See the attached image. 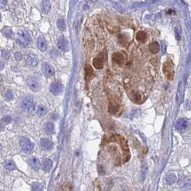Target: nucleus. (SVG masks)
I'll return each instance as SVG.
<instances>
[{
	"label": "nucleus",
	"instance_id": "nucleus-6",
	"mask_svg": "<svg viewBox=\"0 0 191 191\" xmlns=\"http://www.w3.org/2000/svg\"><path fill=\"white\" fill-rule=\"evenodd\" d=\"M188 127V122L184 118H180L176 122L175 128L180 132L186 131Z\"/></svg>",
	"mask_w": 191,
	"mask_h": 191
},
{
	"label": "nucleus",
	"instance_id": "nucleus-2",
	"mask_svg": "<svg viewBox=\"0 0 191 191\" xmlns=\"http://www.w3.org/2000/svg\"><path fill=\"white\" fill-rule=\"evenodd\" d=\"M162 70H163L165 75L167 77L168 80H172L174 76L173 63H172L170 60H168L164 63Z\"/></svg>",
	"mask_w": 191,
	"mask_h": 191
},
{
	"label": "nucleus",
	"instance_id": "nucleus-36",
	"mask_svg": "<svg viewBox=\"0 0 191 191\" xmlns=\"http://www.w3.org/2000/svg\"><path fill=\"white\" fill-rule=\"evenodd\" d=\"M0 87H1V86H0ZM0 89H1V88H0Z\"/></svg>",
	"mask_w": 191,
	"mask_h": 191
},
{
	"label": "nucleus",
	"instance_id": "nucleus-18",
	"mask_svg": "<svg viewBox=\"0 0 191 191\" xmlns=\"http://www.w3.org/2000/svg\"><path fill=\"white\" fill-rule=\"evenodd\" d=\"M52 161L50 159H46L43 161V164H42V169L44 171L48 172L52 169Z\"/></svg>",
	"mask_w": 191,
	"mask_h": 191
},
{
	"label": "nucleus",
	"instance_id": "nucleus-20",
	"mask_svg": "<svg viewBox=\"0 0 191 191\" xmlns=\"http://www.w3.org/2000/svg\"><path fill=\"white\" fill-rule=\"evenodd\" d=\"M44 131L46 132L47 134L51 135L54 133V125L52 123H47L44 125Z\"/></svg>",
	"mask_w": 191,
	"mask_h": 191
},
{
	"label": "nucleus",
	"instance_id": "nucleus-3",
	"mask_svg": "<svg viewBox=\"0 0 191 191\" xmlns=\"http://www.w3.org/2000/svg\"><path fill=\"white\" fill-rule=\"evenodd\" d=\"M22 107L26 112H31L34 108V102L33 97H24L22 102Z\"/></svg>",
	"mask_w": 191,
	"mask_h": 191
},
{
	"label": "nucleus",
	"instance_id": "nucleus-15",
	"mask_svg": "<svg viewBox=\"0 0 191 191\" xmlns=\"http://www.w3.org/2000/svg\"><path fill=\"white\" fill-rule=\"evenodd\" d=\"M136 40L137 42L143 43L147 40V34L144 31H140L138 32L137 34H136Z\"/></svg>",
	"mask_w": 191,
	"mask_h": 191
},
{
	"label": "nucleus",
	"instance_id": "nucleus-33",
	"mask_svg": "<svg viewBox=\"0 0 191 191\" xmlns=\"http://www.w3.org/2000/svg\"><path fill=\"white\" fill-rule=\"evenodd\" d=\"M3 128H4V125L2 124V123H0V131H1Z\"/></svg>",
	"mask_w": 191,
	"mask_h": 191
},
{
	"label": "nucleus",
	"instance_id": "nucleus-21",
	"mask_svg": "<svg viewBox=\"0 0 191 191\" xmlns=\"http://www.w3.org/2000/svg\"><path fill=\"white\" fill-rule=\"evenodd\" d=\"M4 167H5V169L7 170H13L16 168L15 163L12 161H11V160H7V161H6L5 162V164H4Z\"/></svg>",
	"mask_w": 191,
	"mask_h": 191
},
{
	"label": "nucleus",
	"instance_id": "nucleus-8",
	"mask_svg": "<svg viewBox=\"0 0 191 191\" xmlns=\"http://www.w3.org/2000/svg\"><path fill=\"white\" fill-rule=\"evenodd\" d=\"M26 60H27L28 65L31 67V68H34L38 64V59L36 57V56L33 54H28L27 57H26Z\"/></svg>",
	"mask_w": 191,
	"mask_h": 191
},
{
	"label": "nucleus",
	"instance_id": "nucleus-12",
	"mask_svg": "<svg viewBox=\"0 0 191 191\" xmlns=\"http://www.w3.org/2000/svg\"><path fill=\"white\" fill-rule=\"evenodd\" d=\"M113 60L116 64H122L124 62V57L120 52H115L113 55Z\"/></svg>",
	"mask_w": 191,
	"mask_h": 191
},
{
	"label": "nucleus",
	"instance_id": "nucleus-22",
	"mask_svg": "<svg viewBox=\"0 0 191 191\" xmlns=\"http://www.w3.org/2000/svg\"><path fill=\"white\" fill-rule=\"evenodd\" d=\"M57 25L58 29L61 30V31H64L66 29V24L65 22H64V19L62 18H60L57 20Z\"/></svg>",
	"mask_w": 191,
	"mask_h": 191
},
{
	"label": "nucleus",
	"instance_id": "nucleus-31",
	"mask_svg": "<svg viewBox=\"0 0 191 191\" xmlns=\"http://www.w3.org/2000/svg\"><path fill=\"white\" fill-rule=\"evenodd\" d=\"M7 4V0H0V7H4Z\"/></svg>",
	"mask_w": 191,
	"mask_h": 191
},
{
	"label": "nucleus",
	"instance_id": "nucleus-35",
	"mask_svg": "<svg viewBox=\"0 0 191 191\" xmlns=\"http://www.w3.org/2000/svg\"><path fill=\"white\" fill-rule=\"evenodd\" d=\"M0 20H1V15H0Z\"/></svg>",
	"mask_w": 191,
	"mask_h": 191
},
{
	"label": "nucleus",
	"instance_id": "nucleus-10",
	"mask_svg": "<svg viewBox=\"0 0 191 191\" xmlns=\"http://www.w3.org/2000/svg\"><path fill=\"white\" fill-rule=\"evenodd\" d=\"M30 165L32 169L34 170H39L41 168V163L40 160L34 157H32L30 159Z\"/></svg>",
	"mask_w": 191,
	"mask_h": 191
},
{
	"label": "nucleus",
	"instance_id": "nucleus-14",
	"mask_svg": "<svg viewBox=\"0 0 191 191\" xmlns=\"http://www.w3.org/2000/svg\"><path fill=\"white\" fill-rule=\"evenodd\" d=\"M57 47L60 50L62 51H66L68 50L69 44L68 42L66 40L64 39H61L57 42Z\"/></svg>",
	"mask_w": 191,
	"mask_h": 191
},
{
	"label": "nucleus",
	"instance_id": "nucleus-4",
	"mask_svg": "<svg viewBox=\"0 0 191 191\" xmlns=\"http://www.w3.org/2000/svg\"><path fill=\"white\" fill-rule=\"evenodd\" d=\"M20 146L25 152H30L33 150L34 145L27 137H22L20 140Z\"/></svg>",
	"mask_w": 191,
	"mask_h": 191
},
{
	"label": "nucleus",
	"instance_id": "nucleus-26",
	"mask_svg": "<svg viewBox=\"0 0 191 191\" xmlns=\"http://www.w3.org/2000/svg\"><path fill=\"white\" fill-rule=\"evenodd\" d=\"M3 33L4 34H5V36H6L8 38H11L13 36V32H12L11 30L6 29L5 30H4L3 31Z\"/></svg>",
	"mask_w": 191,
	"mask_h": 191
},
{
	"label": "nucleus",
	"instance_id": "nucleus-23",
	"mask_svg": "<svg viewBox=\"0 0 191 191\" xmlns=\"http://www.w3.org/2000/svg\"><path fill=\"white\" fill-rule=\"evenodd\" d=\"M176 180V177L174 174H168L167 177H166V182L169 185H172L175 183Z\"/></svg>",
	"mask_w": 191,
	"mask_h": 191
},
{
	"label": "nucleus",
	"instance_id": "nucleus-25",
	"mask_svg": "<svg viewBox=\"0 0 191 191\" xmlns=\"http://www.w3.org/2000/svg\"><path fill=\"white\" fill-rule=\"evenodd\" d=\"M5 99H7V100H8V101L11 100V99H13V97H14L13 92H12V91L9 90H7V91H6V92H5Z\"/></svg>",
	"mask_w": 191,
	"mask_h": 191
},
{
	"label": "nucleus",
	"instance_id": "nucleus-17",
	"mask_svg": "<svg viewBox=\"0 0 191 191\" xmlns=\"http://www.w3.org/2000/svg\"><path fill=\"white\" fill-rule=\"evenodd\" d=\"M42 9L44 13H48L51 9V4L50 0H42Z\"/></svg>",
	"mask_w": 191,
	"mask_h": 191
},
{
	"label": "nucleus",
	"instance_id": "nucleus-24",
	"mask_svg": "<svg viewBox=\"0 0 191 191\" xmlns=\"http://www.w3.org/2000/svg\"><path fill=\"white\" fill-rule=\"evenodd\" d=\"M47 108L44 106V105H40V106L38 107L37 112H36V113H37V115H39V116H43V115H44L47 113Z\"/></svg>",
	"mask_w": 191,
	"mask_h": 191
},
{
	"label": "nucleus",
	"instance_id": "nucleus-1",
	"mask_svg": "<svg viewBox=\"0 0 191 191\" xmlns=\"http://www.w3.org/2000/svg\"><path fill=\"white\" fill-rule=\"evenodd\" d=\"M17 42L22 47H27L32 44V37L27 31L22 30L18 33Z\"/></svg>",
	"mask_w": 191,
	"mask_h": 191
},
{
	"label": "nucleus",
	"instance_id": "nucleus-19",
	"mask_svg": "<svg viewBox=\"0 0 191 191\" xmlns=\"http://www.w3.org/2000/svg\"><path fill=\"white\" fill-rule=\"evenodd\" d=\"M93 66L97 70H101L103 68V61L100 57H96L93 60Z\"/></svg>",
	"mask_w": 191,
	"mask_h": 191
},
{
	"label": "nucleus",
	"instance_id": "nucleus-34",
	"mask_svg": "<svg viewBox=\"0 0 191 191\" xmlns=\"http://www.w3.org/2000/svg\"><path fill=\"white\" fill-rule=\"evenodd\" d=\"M2 145H1V144H0V150H2Z\"/></svg>",
	"mask_w": 191,
	"mask_h": 191
},
{
	"label": "nucleus",
	"instance_id": "nucleus-9",
	"mask_svg": "<svg viewBox=\"0 0 191 191\" xmlns=\"http://www.w3.org/2000/svg\"><path fill=\"white\" fill-rule=\"evenodd\" d=\"M37 47L40 51L44 52L47 48V44L46 40L44 39L43 36H40L37 40Z\"/></svg>",
	"mask_w": 191,
	"mask_h": 191
},
{
	"label": "nucleus",
	"instance_id": "nucleus-16",
	"mask_svg": "<svg viewBox=\"0 0 191 191\" xmlns=\"http://www.w3.org/2000/svg\"><path fill=\"white\" fill-rule=\"evenodd\" d=\"M149 50L151 53L157 54L160 51V44L157 42H153L149 45Z\"/></svg>",
	"mask_w": 191,
	"mask_h": 191
},
{
	"label": "nucleus",
	"instance_id": "nucleus-29",
	"mask_svg": "<svg viewBox=\"0 0 191 191\" xmlns=\"http://www.w3.org/2000/svg\"><path fill=\"white\" fill-rule=\"evenodd\" d=\"M11 120H12V119L9 116L4 117L2 120V121L4 122V123H9L10 122H11Z\"/></svg>",
	"mask_w": 191,
	"mask_h": 191
},
{
	"label": "nucleus",
	"instance_id": "nucleus-7",
	"mask_svg": "<svg viewBox=\"0 0 191 191\" xmlns=\"http://www.w3.org/2000/svg\"><path fill=\"white\" fill-rule=\"evenodd\" d=\"M27 84L30 87V89L34 92H37L40 90V84L37 80L33 77H30L27 79Z\"/></svg>",
	"mask_w": 191,
	"mask_h": 191
},
{
	"label": "nucleus",
	"instance_id": "nucleus-27",
	"mask_svg": "<svg viewBox=\"0 0 191 191\" xmlns=\"http://www.w3.org/2000/svg\"><path fill=\"white\" fill-rule=\"evenodd\" d=\"M43 188V186H42V184H35L34 186H33V188H32V190H42V189Z\"/></svg>",
	"mask_w": 191,
	"mask_h": 191
},
{
	"label": "nucleus",
	"instance_id": "nucleus-11",
	"mask_svg": "<svg viewBox=\"0 0 191 191\" xmlns=\"http://www.w3.org/2000/svg\"><path fill=\"white\" fill-rule=\"evenodd\" d=\"M44 74L47 78H50V77H52V75L54 74V70L53 68V67L52 65H50L48 63H45L44 66Z\"/></svg>",
	"mask_w": 191,
	"mask_h": 191
},
{
	"label": "nucleus",
	"instance_id": "nucleus-13",
	"mask_svg": "<svg viewBox=\"0 0 191 191\" xmlns=\"http://www.w3.org/2000/svg\"><path fill=\"white\" fill-rule=\"evenodd\" d=\"M42 147L46 150H50L53 148V143L49 139H42L41 141Z\"/></svg>",
	"mask_w": 191,
	"mask_h": 191
},
{
	"label": "nucleus",
	"instance_id": "nucleus-30",
	"mask_svg": "<svg viewBox=\"0 0 191 191\" xmlns=\"http://www.w3.org/2000/svg\"><path fill=\"white\" fill-rule=\"evenodd\" d=\"M15 58L16 60H21L22 58V54L20 53V52H17V53L15 54Z\"/></svg>",
	"mask_w": 191,
	"mask_h": 191
},
{
	"label": "nucleus",
	"instance_id": "nucleus-32",
	"mask_svg": "<svg viewBox=\"0 0 191 191\" xmlns=\"http://www.w3.org/2000/svg\"><path fill=\"white\" fill-rule=\"evenodd\" d=\"M3 53H4V54H2V56H3L4 58H5V59H8V58H9V52H5V51H4Z\"/></svg>",
	"mask_w": 191,
	"mask_h": 191
},
{
	"label": "nucleus",
	"instance_id": "nucleus-28",
	"mask_svg": "<svg viewBox=\"0 0 191 191\" xmlns=\"http://www.w3.org/2000/svg\"><path fill=\"white\" fill-rule=\"evenodd\" d=\"M175 32L176 39L178 40H180V38H181V35H180V30H178V28H176Z\"/></svg>",
	"mask_w": 191,
	"mask_h": 191
},
{
	"label": "nucleus",
	"instance_id": "nucleus-5",
	"mask_svg": "<svg viewBox=\"0 0 191 191\" xmlns=\"http://www.w3.org/2000/svg\"><path fill=\"white\" fill-rule=\"evenodd\" d=\"M50 92L54 95H60L63 90V85L60 82H54L50 87Z\"/></svg>",
	"mask_w": 191,
	"mask_h": 191
}]
</instances>
